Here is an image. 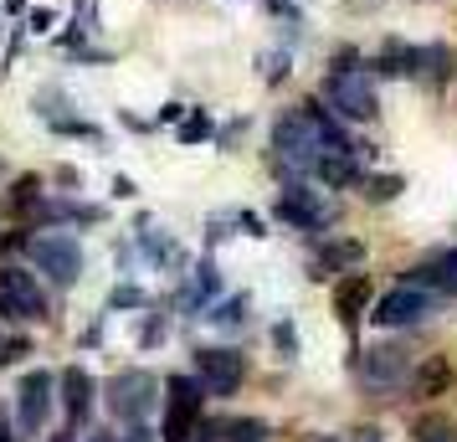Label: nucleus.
<instances>
[{
    "mask_svg": "<svg viewBox=\"0 0 457 442\" xmlns=\"http://www.w3.org/2000/svg\"><path fill=\"white\" fill-rule=\"evenodd\" d=\"M165 427H160V442H190L201 432V386L190 376H170L165 380Z\"/></svg>",
    "mask_w": 457,
    "mask_h": 442,
    "instance_id": "1",
    "label": "nucleus"
},
{
    "mask_svg": "<svg viewBox=\"0 0 457 442\" xmlns=\"http://www.w3.org/2000/svg\"><path fill=\"white\" fill-rule=\"evenodd\" d=\"M160 406V380L149 371H119L108 380V412L119 421H145Z\"/></svg>",
    "mask_w": 457,
    "mask_h": 442,
    "instance_id": "2",
    "label": "nucleus"
},
{
    "mask_svg": "<svg viewBox=\"0 0 457 442\" xmlns=\"http://www.w3.org/2000/svg\"><path fill=\"white\" fill-rule=\"evenodd\" d=\"M324 98L345 119H375V83L365 78V67H334L329 83H324Z\"/></svg>",
    "mask_w": 457,
    "mask_h": 442,
    "instance_id": "3",
    "label": "nucleus"
},
{
    "mask_svg": "<svg viewBox=\"0 0 457 442\" xmlns=\"http://www.w3.org/2000/svg\"><path fill=\"white\" fill-rule=\"evenodd\" d=\"M26 253H31V263H37L52 283H72V278L83 273V247H78L72 237H62V232L31 237V242H26Z\"/></svg>",
    "mask_w": 457,
    "mask_h": 442,
    "instance_id": "4",
    "label": "nucleus"
},
{
    "mask_svg": "<svg viewBox=\"0 0 457 442\" xmlns=\"http://www.w3.org/2000/svg\"><path fill=\"white\" fill-rule=\"evenodd\" d=\"M0 314L5 319H46V294L26 268H0Z\"/></svg>",
    "mask_w": 457,
    "mask_h": 442,
    "instance_id": "5",
    "label": "nucleus"
},
{
    "mask_svg": "<svg viewBox=\"0 0 457 442\" xmlns=\"http://www.w3.org/2000/svg\"><path fill=\"white\" fill-rule=\"evenodd\" d=\"M427 314H432V298L421 294L416 283H401V288H391V294L375 304L370 319L380 329H401V324H416V319H427Z\"/></svg>",
    "mask_w": 457,
    "mask_h": 442,
    "instance_id": "6",
    "label": "nucleus"
},
{
    "mask_svg": "<svg viewBox=\"0 0 457 442\" xmlns=\"http://www.w3.org/2000/svg\"><path fill=\"white\" fill-rule=\"evenodd\" d=\"M195 371H201V386L211 396H231L242 386V355L237 350H195Z\"/></svg>",
    "mask_w": 457,
    "mask_h": 442,
    "instance_id": "7",
    "label": "nucleus"
},
{
    "mask_svg": "<svg viewBox=\"0 0 457 442\" xmlns=\"http://www.w3.org/2000/svg\"><path fill=\"white\" fill-rule=\"evenodd\" d=\"M272 216H278V221H288V227L313 232V227H324V221H329V206H324V196H313V190H303V186H288V190H278Z\"/></svg>",
    "mask_w": 457,
    "mask_h": 442,
    "instance_id": "8",
    "label": "nucleus"
},
{
    "mask_svg": "<svg viewBox=\"0 0 457 442\" xmlns=\"http://www.w3.org/2000/svg\"><path fill=\"white\" fill-rule=\"evenodd\" d=\"M46 406H52V376L46 371H26L21 386H16V412H21L26 432H37L46 421Z\"/></svg>",
    "mask_w": 457,
    "mask_h": 442,
    "instance_id": "9",
    "label": "nucleus"
},
{
    "mask_svg": "<svg viewBox=\"0 0 457 442\" xmlns=\"http://www.w3.org/2000/svg\"><path fill=\"white\" fill-rule=\"evenodd\" d=\"M453 380H457L453 360H447V355H427L421 365H416V376H411V396L416 401H436V396H447V391H453Z\"/></svg>",
    "mask_w": 457,
    "mask_h": 442,
    "instance_id": "10",
    "label": "nucleus"
},
{
    "mask_svg": "<svg viewBox=\"0 0 457 442\" xmlns=\"http://www.w3.org/2000/svg\"><path fill=\"white\" fill-rule=\"evenodd\" d=\"M401 376H406V350H395V345L365 350V380L370 386H395Z\"/></svg>",
    "mask_w": 457,
    "mask_h": 442,
    "instance_id": "11",
    "label": "nucleus"
},
{
    "mask_svg": "<svg viewBox=\"0 0 457 442\" xmlns=\"http://www.w3.org/2000/svg\"><path fill=\"white\" fill-rule=\"evenodd\" d=\"M365 304H370V278L365 273H350L339 288H334V314L345 319V324L365 314Z\"/></svg>",
    "mask_w": 457,
    "mask_h": 442,
    "instance_id": "12",
    "label": "nucleus"
},
{
    "mask_svg": "<svg viewBox=\"0 0 457 442\" xmlns=\"http://www.w3.org/2000/svg\"><path fill=\"white\" fill-rule=\"evenodd\" d=\"M62 406H67V417L72 421H83L87 412H93V376L87 371H62Z\"/></svg>",
    "mask_w": 457,
    "mask_h": 442,
    "instance_id": "13",
    "label": "nucleus"
},
{
    "mask_svg": "<svg viewBox=\"0 0 457 442\" xmlns=\"http://www.w3.org/2000/svg\"><path fill=\"white\" fill-rule=\"evenodd\" d=\"M313 175H319L324 186H350L354 180V154H324V160L313 165Z\"/></svg>",
    "mask_w": 457,
    "mask_h": 442,
    "instance_id": "14",
    "label": "nucleus"
},
{
    "mask_svg": "<svg viewBox=\"0 0 457 442\" xmlns=\"http://www.w3.org/2000/svg\"><path fill=\"white\" fill-rule=\"evenodd\" d=\"M365 257V247L360 242H329L324 253H319V268H354Z\"/></svg>",
    "mask_w": 457,
    "mask_h": 442,
    "instance_id": "15",
    "label": "nucleus"
},
{
    "mask_svg": "<svg viewBox=\"0 0 457 442\" xmlns=\"http://www.w3.org/2000/svg\"><path fill=\"white\" fill-rule=\"evenodd\" d=\"M416 442H457V427H453L447 417L427 412V417L416 421Z\"/></svg>",
    "mask_w": 457,
    "mask_h": 442,
    "instance_id": "16",
    "label": "nucleus"
},
{
    "mask_svg": "<svg viewBox=\"0 0 457 442\" xmlns=\"http://www.w3.org/2000/svg\"><path fill=\"white\" fill-rule=\"evenodd\" d=\"M221 442H268V427H262L257 417L227 421V427H221Z\"/></svg>",
    "mask_w": 457,
    "mask_h": 442,
    "instance_id": "17",
    "label": "nucleus"
},
{
    "mask_svg": "<svg viewBox=\"0 0 457 442\" xmlns=\"http://www.w3.org/2000/svg\"><path fill=\"white\" fill-rule=\"evenodd\" d=\"M216 298V268H201V273L190 278V288H186V304L195 309V304H211Z\"/></svg>",
    "mask_w": 457,
    "mask_h": 442,
    "instance_id": "18",
    "label": "nucleus"
},
{
    "mask_svg": "<svg viewBox=\"0 0 457 442\" xmlns=\"http://www.w3.org/2000/svg\"><path fill=\"white\" fill-rule=\"evenodd\" d=\"M395 190H401V175H375V180H365V196L370 201H391Z\"/></svg>",
    "mask_w": 457,
    "mask_h": 442,
    "instance_id": "19",
    "label": "nucleus"
},
{
    "mask_svg": "<svg viewBox=\"0 0 457 442\" xmlns=\"http://www.w3.org/2000/svg\"><path fill=\"white\" fill-rule=\"evenodd\" d=\"M416 278H447V283L457 288V247H453V253H442V263H436V268H421Z\"/></svg>",
    "mask_w": 457,
    "mask_h": 442,
    "instance_id": "20",
    "label": "nucleus"
},
{
    "mask_svg": "<svg viewBox=\"0 0 457 442\" xmlns=\"http://www.w3.org/2000/svg\"><path fill=\"white\" fill-rule=\"evenodd\" d=\"M37 190H42V186H37V180H21V186L11 190V206H16V211H26V206H31V201H37Z\"/></svg>",
    "mask_w": 457,
    "mask_h": 442,
    "instance_id": "21",
    "label": "nucleus"
},
{
    "mask_svg": "<svg viewBox=\"0 0 457 442\" xmlns=\"http://www.w3.org/2000/svg\"><path fill=\"white\" fill-rule=\"evenodd\" d=\"M206 129L211 124H206V113H201V119H190V124L180 129V139H186V145H195V139H206Z\"/></svg>",
    "mask_w": 457,
    "mask_h": 442,
    "instance_id": "22",
    "label": "nucleus"
},
{
    "mask_svg": "<svg viewBox=\"0 0 457 442\" xmlns=\"http://www.w3.org/2000/svg\"><path fill=\"white\" fill-rule=\"evenodd\" d=\"M354 442H380V432H375V427H360V432H354Z\"/></svg>",
    "mask_w": 457,
    "mask_h": 442,
    "instance_id": "23",
    "label": "nucleus"
},
{
    "mask_svg": "<svg viewBox=\"0 0 457 442\" xmlns=\"http://www.w3.org/2000/svg\"><path fill=\"white\" fill-rule=\"evenodd\" d=\"M119 442H149V432H145V427H134V432H124Z\"/></svg>",
    "mask_w": 457,
    "mask_h": 442,
    "instance_id": "24",
    "label": "nucleus"
},
{
    "mask_svg": "<svg viewBox=\"0 0 457 442\" xmlns=\"http://www.w3.org/2000/svg\"><path fill=\"white\" fill-rule=\"evenodd\" d=\"M93 442H119V438H108V432H98V438H93Z\"/></svg>",
    "mask_w": 457,
    "mask_h": 442,
    "instance_id": "25",
    "label": "nucleus"
},
{
    "mask_svg": "<svg viewBox=\"0 0 457 442\" xmlns=\"http://www.w3.org/2000/svg\"><path fill=\"white\" fill-rule=\"evenodd\" d=\"M67 438H72V432H57V438H52V442H67Z\"/></svg>",
    "mask_w": 457,
    "mask_h": 442,
    "instance_id": "26",
    "label": "nucleus"
},
{
    "mask_svg": "<svg viewBox=\"0 0 457 442\" xmlns=\"http://www.w3.org/2000/svg\"><path fill=\"white\" fill-rule=\"evenodd\" d=\"M0 442H16V438H11V432H0Z\"/></svg>",
    "mask_w": 457,
    "mask_h": 442,
    "instance_id": "27",
    "label": "nucleus"
},
{
    "mask_svg": "<svg viewBox=\"0 0 457 442\" xmlns=\"http://www.w3.org/2000/svg\"><path fill=\"white\" fill-rule=\"evenodd\" d=\"M272 5H283V0H272Z\"/></svg>",
    "mask_w": 457,
    "mask_h": 442,
    "instance_id": "28",
    "label": "nucleus"
}]
</instances>
